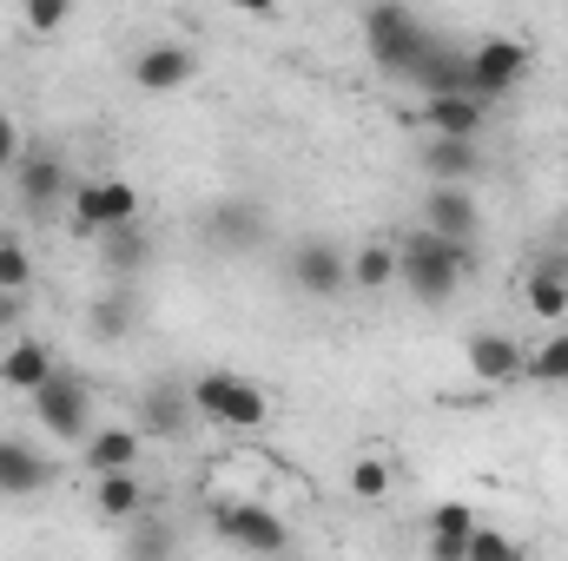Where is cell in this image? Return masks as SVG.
<instances>
[{"instance_id":"6da1fadb","label":"cell","mask_w":568,"mask_h":561,"mask_svg":"<svg viewBox=\"0 0 568 561\" xmlns=\"http://www.w3.org/2000/svg\"><path fill=\"white\" fill-rule=\"evenodd\" d=\"M469 272H476V245H449V238H436L424 225L397 245V284L417 304H449Z\"/></svg>"},{"instance_id":"7a4b0ae2","label":"cell","mask_w":568,"mask_h":561,"mask_svg":"<svg viewBox=\"0 0 568 561\" xmlns=\"http://www.w3.org/2000/svg\"><path fill=\"white\" fill-rule=\"evenodd\" d=\"M364 40H371V53H377V67H390V73H417L429 53L443 47V33L429 27L424 13H410V7H397V0H384V7H364Z\"/></svg>"},{"instance_id":"3957f363","label":"cell","mask_w":568,"mask_h":561,"mask_svg":"<svg viewBox=\"0 0 568 561\" xmlns=\"http://www.w3.org/2000/svg\"><path fill=\"white\" fill-rule=\"evenodd\" d=\"M185 390H192V410L205 422H219V429H265L272 422V397L239 370H205Z\"/></svg>"},{"instance_id":"277c9868","label":"cell","mask_w":568,"mask_h":561,"mask_svg":"<svg viewBox=\"0 0 568 561\" xmlns=\"http://www.w3.org/2000/svg\"><path fill=\"white\" fill-rule=\"evenodd\" d=\"M212 529H219V542H232V549H245V555H258V561H278L291 549L284 516L265 509V502H252V496H219L212 502Z\"/></svg>"},{"instance_id":"5b68a950","label":"cell","mask_w":568,"mask_h":561,"mask_svg":"<svg viewBox=\"0 0 568 561\" xmlns=\"http://www.w3.org/2000/svg\"><path fill=\"white\" fill-rule=\"evenodd\" d=\"M463 60H469V93L483 100V106H496V100H509L523 80H529V40H516V33H489V40H476V47H463Z\"/></svg>"},{"instance_id":"8992f818","label":"cell","mask_w":568,"mask_h":561,"mask_svg":"<svg viewBox=\"0 0 568 561\" xmlns=\"http://www.w3.org/2000/svg\"><path fill=\"white\" fill-rule=\"evenodd\" d=\"M33 422L60 442H87L100 422H93V384L80 370H53L47 390H33Z\"/></svg>"},{"instance_id":"52a82bcc","label":"cell","mask_w":568,"mask_h":561,"mask_svg":"<svg viewBox=\"0 0 568 561\" xmlns=\"http://www.w3.org/2000/svg\"><path fill=\"white\" fill-rule=\"evenodd\" d=\"M67 205H73V232L80 238H106V232L140 225V192L126 178H87V185H73Z\"/></svg>"},{"instance_id":"ba28073f","label":"cell","mask_w":568,"mask_h":561,"mask_svg":"<svg viewBox=\"0 0 568 561\" xmlns=\"http://www.w3.org/2000/svg\"><path fill=\"white\" fill-rule=\"evenodd\" d=\"M133 429L140 442H185L199 429V410H192V390L179 377H159L140 390V410H133Z\"/></svg>"},{"instance_id":"9c48e42d","label":"cell","mask_w":568,"mask_h":561,"mask_svg":"<svg viewBox=\"0 0 568 561\" xmlns=\"http://www.w3.org/2000/svg\"><path fill=\"white\" fill-rule=\"evenodd\" d=\"M13 198H20L27 218H53V212L73 198V172H67V159H60V152H27V159L13 165Z\"/></svg>"},{"instance_id":"30bf717a","label":"cell","mask_w":568,"mask_h":561,"mask_svg":"<svg viewBox=\"0 0 568 561\" xmlns=\"http://www.w3.org/2000/svg\"><path fill=\"white\" fill-rule=\"evenodd\" d=\"M284 278L297 284L304 297H337V290L351 284V258H344L331 238H297V245L284 252Z\"/></svg>"},{"instance_id":"8fae6325","label":"cell","mask_w":568,"mask_h":561,"mask_svg":"<svg viewBox=\"0 0 568 561\" xmlns=\"http://www.w3.org/2000/svg\"><path fill=\"white\" fill-rule=\"evenodd\" d=\"M192 73H199V53L185 40H152L133 60V86L140 93H179V86H192Z\"/></svg>"},{"instance_id":"7c38bea8","label":"cell","mask_w":568,"mask_h":561,"mask_svg":"<svg viewBox=\"0 0 568 561\" xmlns=\"http://www.w3.org/2000/svg\"><path fill=\"white\" fill-rule=\"evenodd\" d=\"M476 225H483V212H476L469 185H429L424 192V232L449 238V245H476Z\"/></svg>"},{"instance_id":"4fadbf2b","label":"cell","mask_w":568,"mask_h":561,"mask_svg":"<svg viewBox=\"0 0 568 561\" xmlns=\"http://www.w3.org/2000/svg\"><path fill=\"white\" fill-rule=\"evenodd\" d=\"M53 476H60V469H53L27 436H0V496H7V502L53 489Z\"/></svg>"},{"instance_id":"5bb4252c","label":"cell","mask_w":568,"mask_h":561,"mask_svg":"<svg viewBox=\"0 0 568 561\" xmlns=\"http://www.w3.org/2000/svg\"><path fill=\"white\" fill-rule=\"evenodd\" d=\"M140 429L133 422H100L87 442H80V462L93 469V476H133L140 469Z\"/></svg>"},{"instance_id":"9a60e30c","label":"cell","mask_w":568,"mask_h":561,"mask_svg":"<svg viewBox=\"0 0 568 561\" xmlns=\"http://www.w3.org/2000/svg\"><path fill=\"white\" fill-rule=\"evenodd\" d=\"M205 238H212L219 252H258V245H265V212H258L252 198H225V205L205 212Z\"/></svg>"},{"instance_id":"2e32d148","label":"cell","mask_w":568,"mask_h":561,"mask_svg":"<svg viewBox=\"0 0 568 561\" xmlns=\"http://www.w3.org/2000/svg\"><path fill=\"white\" fill-rule=\"evenodd\" d=\"M53 350L40 344V337H20V344H7L0 350V390H20V397H33V390H47L53 384Z\"/></svg>"},{"instance_id":"e0dca14e","label":"cell","mask_w":568,"mask_h":561,"mask_svg":"<svg viewBox=\"0 0 568 561\" xmlns=\"http://www.w3.org/2000/svg\"><path fill=\"white\" fill-rule=\"evenodd\" d=\"M469 377H483V384H516L523 370H529V350L516 344V337H496V330H483V337H469Z\"/></svg>"},{"instance_id":"ac0fdd59","label":"cell","mask_w":568,"mask_h":561,"mask_svg":"<svg viewBox=\"0 0 568 561\" xmlns=\"http://www.w3.org/2000/svg\"><path fill=\"white\" fill-rule=\"evenodd\" d=\"M476 529H483V522H476L469 502H436V509H429V561H463V549H469Z\"/></svg>"},{"instance_id":"d6986e66","label":"cell","mask_w":568,"mask_h":561,"mask_svg":"<svg viewBox=\"0 0 568 561\" xmlns=\"http://www.w3.org/2000/svg\"><path fill=\"white\" fill-rule=\"evenodd\" d=\"M483 120H489V106H483V100H424V133H429V140L476 145Z\"/></svg>"},{"instance_id":"ffe728a7","label":"cell","mask_w":568,"mask_h":561,"mask_svg":"<svg viewBox=\"0 0 568 561\" xmlns=\"http://www.w3.org/2000/svg\"><path fill=\"white\" fill-rule=\"evenodd\" d=\"M93 509H100L106 522L133 529V522L145 516V482L140 476H100V482H93Z\"/></svg>"},{"instance_id":"44dd1931","label":"cell","mask_w":568,"mask_h":561,"mask_svg":"<svg viewBox=\"0 0 568 561\" xmlns=\"http://www.w3.org/2000/svg\"><path fill=\"white\" fill-rule=\"evenodd\" d=\"M476 165H483V152L463 140H429L424 145V172L429 185H469L476 178Z\"/></svg>"},{"instance_id":"7402d4cb","label":"cell","mask_w":568,"mask_h":561,"mask_svg":"<svg viewBox=\"0 0 568 561\" xmlns=\"http://www.w3.org/2000/svg\"><path fill=\"white\" fill-rule=\"evenodd\" d=\"M523 297L536 317H568V258H542L523 284Z\"/></svg>"},{"instance_id":"603a6c76","label":"cell","mask_w":568,"mask_h":561,"mask_svg":"<svg viewBox=\"0 0 568 561\" xmlns=\"http://www.w3.org/2000/svg\"><path fill=\"white\" fill-rule=\"evenodd\" d=\"M126 561H179V529L159 516H140L126 529Z\"/></svg>"},{"instance_id":"cb8c5ba5","label":"cell","mask_w":568,"mask_h":561,"mask_svg":"<svg viewBox=\"0 0 568 561\" xmlns=\"http://www.w3.org/2000/svg\"><path fill=\"white\" fill-rule=\"evenodd\" d=\"M100 258H106V272H113V278H133V272H145V258H152V238H145L140 225L106 232V238H100Z\"/></svg>"},{"instance_id":"d4e9b609","label":"cell","mask_w":568,"mask_h":561,"mask_svg":"<svg viewBox=\"0 0 568 561\" xmlns=\"http://www.w3.org/2000/svg\"><path fill=\"white\" fill-rule=\"evenodd\" d=\"M351 284L357 290H390L397 284V245H357L351 252Z\"/></svg>"},{"instance_id":"484cf974","label":"cell","mask_w":568,"mask_h":561,"mask_svg":"<svg viewBox=\"0 0 568 561\" xmlns=\"http://www.w3.org/2000/svg\"><path fill=\"white\" fill-rule=\"evenodd\" d=\"M133 324H140V304H133L126 290H106V297L93 304V337L120 344V337H133Z\"/></svg>"},{"instance_id":"4316f807","label":"cell","mask_w":568,"mask_h":561,"mask_svg":"<svg viewBox=\"0 0 568 561\" xmlns=\"http://www.w3.org/2000/svg\"><path fill=\"white\" fill-rule=\"evenodd\" d=\"M390 482H397V469H390L384 456H357V462H351V496H357V502H384Z\"/></svg>"},{"instance_id":"83f0119b","label":"cell","mask_w":568,"mask_h":561,"mask_svg":"<svg viewBox=\"0 0 568 561\" xmlns=\"http://www.w3.org/2000/svg\"><path fill=\"white\" fill-rule=\"evenodd\" d=\"M523 377H536V384H568V330L542 337V344L529 350V370H523Z\"/></svg>"},{"instance_id":"f1b7e54d","label":"cell","mask_w":568,"mask_h":561,"mask_svg":"<svg viewBox=\"0 0 568 561\" xmlns=\"http://www.w3.org/2000/svg\"><path fill=\"white\" fill-rule=\"evenodd\" d=\"M463 561H523V542H516L509 529H476L469 549H463Z\"/></svg>"},{"instance_id":"f546056e","label":"cell","mask_w":568,"mask_h":561,"mask_svg":"<svg viewBox=\"0 0 568 561\" xmlns=\"http://www.w3.org/2000/svg\"><path fill=\"white\" fill-rule=\"evenodd\" d=\"M27 284H33V258H27V245L0 238V290H27Z\"/></svg>"},{"instance_id":"4dcf8cb0","label":"cell","mask_w":568,"mask_h":561,"mask_svg":"<svg viewBox=\"0 0 568 561\" xmlns=\"http://www.w3.org/2000/svg\"><path fill=\"white\" fill-rule=\"evenodd\" d=\"M20 20H27L33 33H53V27H67V20H73V7H67V0H33Z\"/></svg>"},{"instance_id":"1f68e13d","label":"cell","mask_w":568,"mask_h":561,"mask_svg":"<svg viewBox=\"0 0 568 561\" xmlns=\"http://www.w3.org/2000/svg\"><path fill=\"white\" fill-rule=\"evenodd\" d=\"M27 159V140H20V126H13V113H0V172H13Z\"/></svg>"},{"instance_id":"d6a6232c","label":"cell","mask_w":568,"mask_h":561,"mask_svg":"<svg viewBox=\"0 0 568 561\" xmlns=\"http://www.w3.org/2000/svg\"><path fill=\"white\" fill-rule=\"evenodd\" d=\"M27 317V290H0V330Z\"/></svg>"},{"instance_id":"836d02e7","label":"cell","mask_w":568,"mask_h":561,"mask_svg":"<svg viewBox=\"0 0 568 561\" xmlns=\"http://www.w3.org/2000/svg\"><path fill=\"white\" fill-rule=\"evenodd\" d=\"M562 27H568V7H562Z\"/></svg>"}]
</instances>
